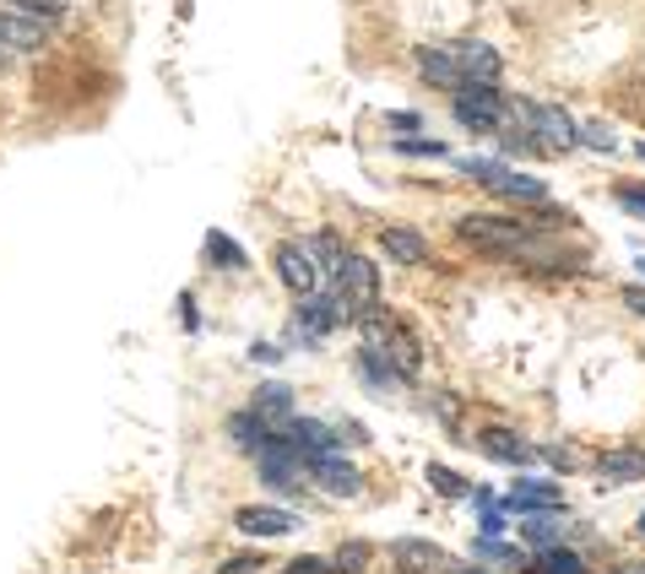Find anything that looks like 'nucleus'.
<instances>
[{"mask_svg": "<svg viewBox=\"0 0 645 574\" xmlns=\"http://www.w3.org/2000/svg\"><path fill=\"white\" fill-rule=\"evenodd\" d=\"M331 304H336V315H347V320L369 315L380 304V271H375V260L342 256V266L331 271Z\"/></svg>", "mask_w": 645, "mask_h": 574, "instance_id": "obj_1", "label": "nucleus"}, {"mask_svg": "<svg viewBox=\"0 0 645 574\" xmlns=\"http://www.w3.org/2000/svg\"><path fill=\"white\" fill-rule=\"evenodd\" d=\"M358 320H364V347H380V353L390 358V369H396L407 385L418 380V369H423V347H418V336H412L401 320L375 315V310L358 315Z\"/></svg>", "mask_w": 645, "mask_h": 574, "instance_id": "obj_2", "label": "nucleus"}, {"mask_svg": "<svg viewBox=\"0 0 645 574\" xmlns=\"http://www.w3.org/2000/svg\"><path fill=\"white\" fill-rule=\"evenodd\" d=\"M256 472L266 488H282V494H293V488H304V477H310V461H304V450L288 445L282 434H266L256 450Z\"/></svg>", "mask_w": 645, "mask_h": 574, "instance_id": "obj_3", "label": "nucleus"}, {"mask_svg": "<svg viewBox=\"0 0 645 574\" xmlns=\"http://www.w3.org/2000/svg\"><path fill=\"white\" fill-rule=\"evenodd\" d=\"M455 169L472 174V180H483L488 191L505 195V201H548V185H542V180L520 174V169L499 163V158H455Z\"/></svg>", "mask_w": 645, "mask_h": 574, "instance_id": "obj_4", "label": "nucleus"}, {"mask_svg": "<svg viewBox=\"0 0 645 574\" xmlns=\"http://www.w3.org/2000/svg\"><path fill=\"white\" fill-rule=\"evenodd\" d=\"M455 104V120L466 130H477V136H499V130L510 126V104L499 98V87H455L451 93Z\"/></svg>", "mask_w": 645, "mask_h": 574, "instance_id": "obj_5", "label": "nucleus"}, {"mask_svg": "<svg viewBox=\"0 0 645 574\" xmlns=\"http://www.w3.org/2000/svg\"><path fill=\"white\" fill-rule=\"evenodd\" d=\"M455 234L466 239V245H483V250H505V256H526L531 245H537V234L516 223V217H461L455 223Z\"/></svg>", "mask_w": 645, "mask_h": 574, "instance_id": "obj_6", "label": "nucleus"}, {"mask_svg": "<svg viewBox=\"0 0 645 574\" xmlns=\"http://www.w3.org/2000/svg\"><path fill=\"white\" fill-rule=\"evenodd\" d=\"M510 115H516L520 130L531 136L537 152H570V147H576V120H570L565 109H553V104H516Z\"/></svg>", "mask_w": 645, "mask_h": 574, "instance_id": "obj_7", "label": "nucleus"}, {"mask_svg": "<svg viewBox=\"0 0 645 574\" xmlns=\"http://www.w3.org/2000/svg\"><path fill=\"white\" fill-rule=\"evenodd\" d=\"M277 277H282V288H293L299 299H310V293H321V260L310 256L304 245H277Z\"/></svg>", "mask_w": 645, "mask_h": 574, "instance_id": "obj_8", "label": "nucleus"}, {"mask_svg": "<svg viewBox=\"0 0 645 574\" xmlns=\"http://www.w3.org/2000/svg\"><path fill=\"white\" fill-rule=\"evenodd\" d=\"M310 477L321 483L325 494H336V499H353V494H364V477H358V466L342 455V450L331 445L321 455H310Z\"/></svg>", "mask_w": 645, "mask_h": 574, "instance_id": "obj_9", "label": "nucleus"}, {"mask_svg": "<svg viewBox=\"0 0 645 574\" xmlns=\"http://www.w3.org/2000/svg\"><path fill=\"white\" fill-rule=\"evenodd\" d=\"M50 33H55V22L28 17V11H6V6H0V44H6L11 55H22V50H44Z\"/></svg>", "mask_w": 645, "mask_h": 574, "instance_id": "obj_10", "label": "nucleus"}, {"mask_svg": "<svg viewBox=\"0 0 645 574\" xmlns=\"http://www.w3.org/2000/svg\"><path fill=\"white\" fill-rule=\"evenodd\" d=\"M451 50H455V65H461V87H466V82H472V87H499V55H494L488 44L461 39Z\"/></svg>", "mask_w": 645, "mask_h": 574, "instance_id": "obj_11", "label": "nucleus"}, {"mask_svg": "<svg viewBox=\"0 0 645 574\" xmlns=\"http://www.w3.org/2000/svg\"><path fill=\"white\" fill-rule=\"evenodd\" d=\"M418 76L440 93H455L461 87V65H455V50L451 44H423L418 50Z\"/></svg>", "mask_w": 645, "mask_h": 574, "instance_id": "obj_12", "label": "nucleus"}, {"mask_svg": "<svg viewBox=\"0 0 645 574\" xmlns=\"http://www.w3.org/2000/svg\"><path fill=\"white\" fill-rule=\"evenodd\" d=\"M250 412L266 423V434H282V423L293 418V390H288L282 380H266L256 390V407H250Z\"/></svg>", "mask_w": 645, "mask_h": 574, "instance_id": "obj_13", "label": "nucleus"}, {"mask_svg": "<svg viewBox=\"0 0 645 574\" xmlns=\"http://www.w3.org/2000/svg\"><path fill=\"white\" fill-rule=\"evenodd\" d=\"M234 526L245 531V537H293L299 531V515H288V510H266V505H245V510L234 515Z\"/></svg>", "mask_w": 645, "mask_h": 574, "instance_id": "obj_14", "label": "nucleus"}, {"mask_svg": "<svg viewBox=\"0 0 645 574\" xmlns=\"http://www.w3.org/2000/svg\"><path fill=\"white\" fill-rule=\"evenodd\" d=\"M477 450H483L488 461H499V466H526V461L537 455V450L526 445L520 434H510V429H483V434H477Z\"/></svg>", "mask_w": 645, "mask_h": 574, "instance_id": "obj_15", "label": "nucleus"}, {"mask_svg": "<svg viewBox=\"0 0 645 574\" xmlns=\"http://www.w3.org/2000/svg\"><path fill=\"white\" fill-rule=\"evenodd\" d=\"M510 510L516 515H559V488L553 483H531V477H520L516 488H510Z\"/></svg>", "mask_w": 645, "mask_h": 574, "instance_id": "obj_16", "label": "nucleus"}, {"mask_svg": "<svg viewBox=\"0 0 645 574\" xmlns=\"http://www.w3.org/2000/svg\"><path fill=\"white\" fill-rule=\"evenodd\" d=\"M390 564L401 574H429L440 564V548L434 542H418V537H401V542H390Z\"/></svg>", "mask_w": 645, "mask_h": 574, "instance_id": "obj_17", "label": "nucleus"}, {"mask_svg": "<svg viewBox=\"0 0 645 574\" xmlns=\"http://www.w3.org/2000/svg\"><path fill=\"white\" fill-rule=\"evenodd\" d=\"M596 477L602 483H641L645 477V450H613L596 461Z\"/></svg>", "mask_w": 645, "mask_h": 574, "instance_id": "obj_18", "label": "nucleus"}, {"mask_svg": "<svg viewBox=\"0 0 645 574\" xmlns=\"http://www.w3.org/2000/svg\"><path fill=\"white\" fill-rule=\"evenodd\" d=\"M336 304H331V293H310V299H299V325L310 331V336H325V331H336Z\"/></svg>", "mask_w": 645, "mask_h": 574, "instance_id": "obj_19", "label": "nucleus"}, {"mask_svg": "<svg viewBox=\"0 0 645 574\" xmlns=\"http://www.w3.org/2000/svg\"><path fill=\"white\" fill-rule=\"evenodd\" d=\"M380 245H386V256L401 260V266H423V260H429L423 234H412V228H386V234H380Z\"/></svg>", "mask_w": 645, "mask_h": 574, "instance_id": "obj_20", "label": "nucleus"}, {"mask_svg": "<svg viewBox=\"0 0 645 574\" xmlns=\"http://www.w3.org/2000/svg\"><path fill=\"white\" fill-rule=\"evenodd\" d=\"M358 369H364V380L375 385V390H396V385H407L396 369H390V358L380 353V347H364V353H358Z\"/></svg>", "mask_w": 645, "mask_h": 574, "instance_id": "obj_21", "label": "nucleus"}, {"mask_svg": "<svg viewBox=\"0 0 645 574\" xmlns=\"http://www.w3.org/2000/svg\"><path fill=\"white\" fill-rule=\"evenodd\" d=\"M526 574H591V570H585L570 548H548L542 559H531V564H526Z\"/></svg>", "mask_w": 645, "mask_h": 574, "instance_id": "obj_22", "label": "nucleus"}, {"mask_svg": "<svg viewBox=\"0 0 645 574\" xmlns=\"http://www.w3.org/2000/svg\"><path fill=\"white\" fill-rule=\"evenodd\" d=\"M396 152L401 158H451L445 141H423V136H396Z\"/></svg>", "mask_w": 645, "mask_h": 574, "instance_id": "obj_23", "label": "nucleus"}, {"mask_svg": "<svg viewBox=\"0 0 645 574\" xmlns=\"http://www.w3.org/2000/svg\"><path fill=\"white\" fill-rule=\"evenodd\" d=\"M364 564H369V548L364 542H347V548H336L331 574H364Z\"/></svg>", "mask_w": 645, "mask_h": 574, "instance_id": "obj_24", "label": "nucleus"}, {"mask_svg": "<svg viewBox=\"0 0 645 574\" xmlns=\"http://www.w3.org/2000/svg\"><path fill=\"white\" fill-rule=\"evenodd\" d=\"M6 11H28V17H44V22H61V11L71 0H0Z\"/></svg>", "mask_w": 645, "mask_h": 574, "instance_id": "obj_25", "label": "nucleus"}, {"mask_svg": "<svg viewBox=\"0 0 645 574\" xmlns=\"http://www.w3.org/2000/svg\"><path fill=\"white\" fill-rule=\"evenodd\" d=\"M576 141H585V147H596V152H613V147H619V136H613V126H602V120H585V126H576Z\"/></svg>", "mask_w": 645, "mask_h": 574, "instance_id": "obj_26", "label": "nucleus"}, {"mask_svg": "<svg viewBox=\"0 0 645 574\" xmlns=\"http://www.w3.org/2000/svg\"><path fill=\"white\" fill-rule=\"evenodd\" d=\"M206 256L223 260V266H234V271H245V250H234L228 234H206Z\"/></svg>", "mask_w": 645, "mask_h": 574, "instance_id": "obj_27", "label": "nucleus"}, {"mask_svg": "<svg viewBox=\"0 0 645 574\" xmlns=\"http://www.w3.org/2000/svg\"><path fill=\"white\" fill-rule=\"evenodd\" d=\"M423 477H429V488H440L445 499H466V483H461L455 472H445V466H429Z\"/></svg>", "mask_w": 645, "mask_h": 574, "instance_id": "obj_28", "label": "nucleus"}, {"mask_svg": "<svg viewBox=\"0 0 645 574\" xmlns=\"http://www.w3.org/2000/svg\"><path fill=\"white\" fill-rule=\"evenodd\" d=\"M310 256L325 260V266L336 271V266H342V245H336V234H315V250H310Z\"/></svg>", "mask_w": 645, "mask_h": 574, "instance_id": "obj_29", "label": "nucleus"}, {"mask_svg": "<svg viewBox=\"0 0 645 574\" xmlns=\"http://www.w3.org/2000/svg\"><path fill=\"white\" fill-rule=\"evenodd\" d=\"M619 206H624L630 217H645V185H624V191H619Z\"/></svg>", "mask_w": 645, "mask_h": 574, "instance_id": "obj_30", "label": "nucleus"}, {"mask_svg": "<svg viewBox=\"0 0 645 574\" xmlns=\"http://www.w3.org/2000/svg\"><path fill=\"white\" fill-rule=\"evenodd\" d=\"M386 120H390V130H396V136H412V130L423 126V120H418L412 109H396V115H386Z\"/></svg>", "mask_w": 645, "mask_h": 574, "instance_id": "obj_31", "label": "nucleus"}, {"mask_svg": "<svg viewBox=\"0 0 645 574\" xmlns=\"http://www.w3.org/2000/svg\"><path fill=\"white\" fill-rule=\"evenodd\" d=\"M520 531H526L531 542H548V537H553V520H526Z\"/></svg>", "mask_w": 645, "mask_h": 574, "instance_id": "obj_32", "label": "nucleus"}, {"mask_svg": "<svg viewBox=\"0 0 645 574\" xmlns=\"http://www.w3.org/2000/svg\"><path fill=\"white\" fill-rule=\"evenodd\" d=\"M624 304H630L635 315H645V288H624Z\"/></svg>", "mask_w": 645, "mask_h": 574, "instance_id": "obj_33", "label": "nucleus"}, {"mask_svg": "<svg viewBox=\"0 0 645 574\" xmlns=\"http://www.w3.org/2000/svg\"><path fill=\"white\" fill-rule=\"evenodd\" d=\"M256 570V559H234V564H223V574H250Z\"/></svg>", "mask_w": 645, "mask_h": 574, "instance_id": "obj_34", "label": "nucleus"}, {"mask_svg": "<svg viewBox=\"0 0 645 574\" xmlns=\"http://www.w3.org/2000/svg\"><path fill=\"white\" fill-rule=\"evenodd\" d=\"M288 574H331V570H325V564H310V559H304V564H293Z\"/></svg>", "mask_w": 645, "mask_h": 574, "instance_id": "obj_35", "label": "nucleus"}, {"mask_svg": "<svg viewBox=\"0 0 645 574\" xmlns=\"http://www.w3.org/2000/svg\"><path fill=\"white\" fill-rule=\"evenodd\" d=\"M445 574H488V570H477V564H451Z\"/></svg>", "mask_w": 645, "mask_h": 574, "instance_id": "obj_36", "label": "nucleus"}, {"mask_svg": "<svg viewBox=\"0 0 645 574\" xmlns=\"http://www.w3.org/2000/svg\"><path fill=\"white\" fill-rule=\"evenodd\" d=\"M6 65H11V50H6V44H0V71H6Z\"/></svg>", "mask_w": 645, "mask_h": 574, "instance_id": "obj_37", "label": "nucleus"}, {"mask_svg": "<svg viewBox=\"0 0 645 574\" xmlns=\"http://www.w3.org/2000/svg\"><path fill=\"white\" fill-rule=\"evenodd\" d=\"M641 277H645V256H641Z\"/></svg>", "mask_w": 645, "mask_h": 574, "instance_id": "obj_38", "label": "nucleus"}, {"mask_svg": "<svg viewBox=\"0 0 645 574\" xmlns=\"http://www.w3.org/2000/svg\"><path fill=\"white\" fill-rule=\"evenodd\" d=\"M641 158H645V141H641Z\"/></svg>", "mask_w": 645, "mask_h": 574, "instance_id": "obj_39", "label": "nucleus"}, {"mask_svg": "<svg viewBox=\"0 0 645 574\" xmlns=\"http://www.w3.org/2000/svg\"><path fill=\"white\" fill-rule=\"evenodd\" d=\"M641 531H645V515H641Z\"/></svg>", "mask_w": 645, "mask_h": 574, "instance_id": "obj_40", "label": "nucleus"}]
</instances>
